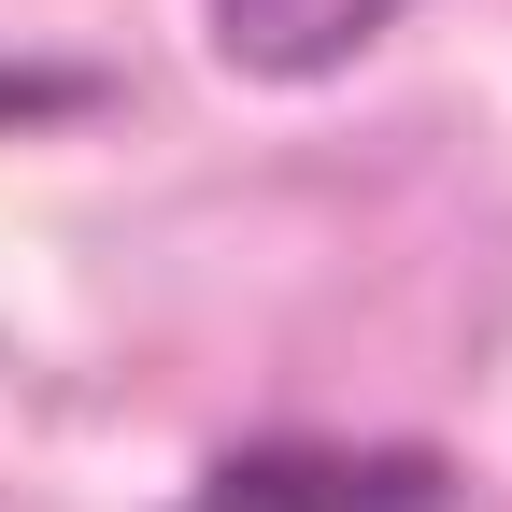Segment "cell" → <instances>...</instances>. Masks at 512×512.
<instances>
[{
    "instance_id": "6da1fadb",
    "label": "cell",
    "mask_w": 512,
    "mask_h": 512,
    "mask_svg": "<svg viewBox=\"0 0 512 512\" xmlns=\"http://www.w3.org/2000/svg\"><path fill=\"white\" fill-rule=\"evenodd\" d=\"M384 29H399V0H214V57L256 86H313Z\"/></svg>"
}]
</instances>
